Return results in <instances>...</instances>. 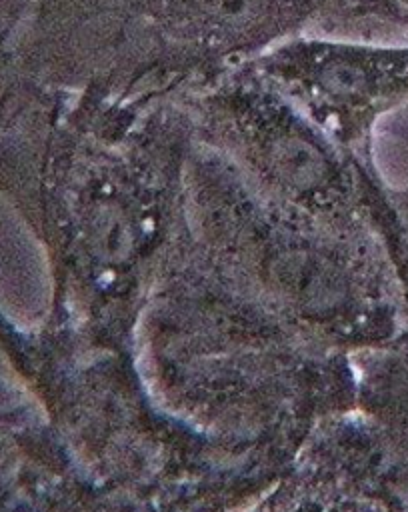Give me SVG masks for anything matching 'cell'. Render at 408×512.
<instances>
[{
    "instance_id": "obj_1",
    "label": "cell",
    "mask_w": 408,
    "mask_h": 512,
    "mask_svg": "<svg viewBox=\"0 0 408 512\" xmlns=\"http://www.w3.org/2000/svg\"><path fill=\"white\" fill-rule=\"evenodd\" d=\"M398 6H402L404 10H408V0H394Z\"/></svg>"
}]
</instances>
